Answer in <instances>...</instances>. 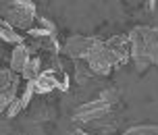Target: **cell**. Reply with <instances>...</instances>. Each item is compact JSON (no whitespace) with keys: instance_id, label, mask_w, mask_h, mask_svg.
<instances>
[{"instance_id":"6da1fadb","label":"cell","mask_w":158,"mask_h":135,"mask_svg":"<svg viewBox=\"0 0 158 135\" xmlns=\"http://www.w3.org/2000/svg\"><path fill=\"white\" fill-rule=\"evenodd\" d=\"M118 102V94L114 89H106L92 102H85L77 106L73 110V121L77 123L81 129H92V133L96 135L98 129H104V123L110 119L112 110Z\"/></svg>"},{"instance_id":"7a4b0ae2","label":"cell","mask_w":158,"mask_h":135,"mask_svg":"<svg viewBox=\"0 0 158 135\" xmlns=\"http://www.w3.org/2000/svg\"><path fill=\"white\" fill-rule=\"evenodd\" d=\"M131 63L135 71L143 73L158 64V29L150 25H139L129 31Z\"/></svg>"},{"instance_id":"3957f363","label":"cell","mask_w":158,"mask_h":135,"mask_svg":"<svg viewBox=\"0 0 158 135\" xmlns=\"http://www.w3.org/2000/svg\"><path fill=\"white\" fill-rule=\"evenodd\" d=\"M0 13H2V23L10 25L13 29L21 31L25 35L38 25V8L29 0H10V2H2L0 4Z\"/></svg>"},{"instance_id":"277c9868","label":"cell","mask_w":158,"mask_h":135,"mask_svg":"<svg viewBox=\"0 0 158 135\" xmlns=\"http://www.w3.org/2000/svg\"><path fill=\"white\" fill-rule=\"evenodd\" d=\"M104 44L100 38H85V35H71L69 40H64L60 52L69 56L73 63L75 60H89V56L94 54L98 48Z\"/></svg>"},{"instance_id":"5b68a950","label":"cell","mask_w":158,"mask_h":135,"mask_svg":"<svg viewBox=\"0 0 158 135\" xmlns=\"http://www.w3.org/2000/svg\"><path fill=\"white\" fill-rule=\"evenodd\" d=\"M23 83L25 81L21 75L13 73L6 67L2 69V73H0V110L2 112H6L10 108V104L21 96V92L25 88Z\"/></svg>"},{"instance_id":"8992f818","label":"cell","mask_w":158,"mask_h":135,"mask_svg":"<svg viewBox=\"0 0 158 135\" xmlns=\"http://www.w3.org/2000/svg\"><path fill=\"white\" fill-rule=\"evenodd\" d=\"M33 58V52L29 50V46L27 44H23V46H17L13 48V52H10V58H8V69L13 73H17V75H21V73L25 71V67L31 63Z\"/></svg>"},{"instance_id":"52a82bcc","label":"cell","mask_w":158,"mask_h":135,"mask_svg":"<svg viewBox=\"0 0 158 135\" xmlns=\"http://www.w3.org/2000/svg\"><path fill=\"white\" fill-rule=\"evenodd\" d=\"M33 96H35L33 85H31V83H25V88H23V92H21V96H19L13 104H10V108L6 110V117H8V119H15L19 112H23L25 108L29 106V102H31Z\"/></svg>"},{"instance_id":"ba28073f","label":"cell","mask_w":158,"mask_h":135,"mask_svg":"<svg viewBox=\"0 0 158 135\" xmlns=\"http://www.w3.org/2000/svg\"><path fill=\"white\" fill-rule=\"evenodd\" d=\"M0 38H2V42H6V44H13V46H23L25 44V35L21 31H17V29H13L10 25L2 23L0 21Z\"/></svg>"},{"instance_id":"9c48e42d","label":"cell","mask_w":158,"mask_h":135,"mask_svg":"<svg viewBox=\"0 0 158 135\" xmlns=\"http://www.w3.org/2000/svg\"><path fill=\"white\" fill-rule=\"evenodd\" d=\"M42 56H33L31 58V63L25 67V71L21 73V77H23L25 83H33V81L38 79L40 75H42Z\"/></svg>"},{"instance_id":"30bf717a","label":"cell","mask_w":158,"mask_h":135,"mask_svg":"<svg viewBox=\"0 0 158 135\" xmlns=\"http://www.w3.org/2000/svg\"><path fill=\"white\" fill-rule=\"evenodd\" d=\"M123 135H158V125H142V127H131Z\"/></svg>"},{"instance_id":"8fae6325","label":"cell","mask_w":158,"mask_h":135,"mask_svg":"<svg viewBox=\"0 0 158 135\" xmlns=\"http://www.w3.org/2000/svg\"><path fill=\"white\" fill-rule=\"evenodd\" d=\"M73 135H94V133H92V131H85V129H81V127H79Z\"/></svg>"}]
</instances>
